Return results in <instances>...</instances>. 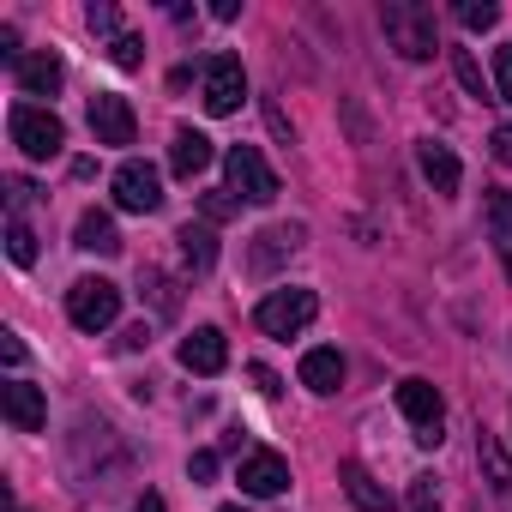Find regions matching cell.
Returning a JSON list of instances; mask_svg holds the SVG:
<instances>
[{"mask_svg": "<svg viewBox=\"0 0 512 512\" xmlns=\"http://www.w3.org/2000/svg\"><path fill=\"white\" fill-rule=\"evenodd\" d=\"M0 356H7V362H13V368H19V362H25V344H19V338H13V332H7V344H0Z\"/></svg>", "mask_w": 512, "mask_h": 512, "instance_id": "74e56055", "label": "cell"}, {"mask_svg": "<svg viewBox=\"0 0 512 512\" xmlns=\"http://www.w3.org/2000/svg\"><path fill=\"white\" fill-rule=\"evenodd\" d=\"M139 290H151V296H157V314H175V284H169L163 272H145V278H139Z\"/></svg>", "mask_w": 512, "mask_h": 512, "instance_id": "f1b7e54d", "label": "cell"}, {"mask_svg": "<svg viewBox=\"0 0 512 512\" xmlns=\"http://www.w3.org/2000/svg\"><path fill=\"white\" fill-rule=\"evenodd\" d=\"M302 223H272V229H260V235H253V272H278L284 260H290V253L302 247Z\"/></svg>", "mask_w": 512, "mask_h": 512, "instance_id": "7c38bea8", "label": "cell"}, {"mask_svg": "<svg viewBox=\"0 0 512 512\" xmlns=\"http://www.w3.org/2000/svg\"><path fill=\"white\" fill-rule=\"evenodd\" d=\"M217 512H241V506H217Z\"/></svg>", "mask_w": 512, "mask_h": 512, "instance_id": "60d3db41", "label": "cell"}, {"mask_svg": "<svg viewBox=\"0 0 512 512\" xmlns=\"http://www.w3.org/2000/svg\"><path fill=\"white\" fill-rule=\"evenodd\" d=\"M380 31H386V43H392L404 61H428V55L440 49L434 13L416 7V0H386V7H380Z\"/></svg>", "mask_w": 512, "mask_h": 512, "instance_id": "6da1fadb", "label": "cell"}, {"mask_svg": "<svg viewBox=\"0 0 512 512\" xmlns=\"http://www.w3.org/2000/svg\"><path fill=\"white\" fill-rule=\"evenodd\" d=\"M0 61H7V67H19L25 55H19V31L13 25H0Z\"/></svg>", "mask_w": 512, "mask_h": 512, "instance_id": "d6a6232c", "label": "cell"}, {"mask_svg": "<svg viewBox=\"0 0 512 512\" xmlns=\"http://www.w3.org/2000/svg\"><path fill=\"white\" fill-rule=\"evenodd\" d=\"M314 314H320V296L314 290H272L260 308H253V320H260L266 338H296Z\"/></svg>", "mask_w": 512, "mask_h": 512, "instance_id": "5b68a950", "label": "cell"}, {"mask_svg": "<svg viewBox=\"0 0 512 512\" xmlns=\"http://www.w3.org/2000/svg\"><path fill=\"white\" fill-rule=\"evenodd\" d=\"M458 25H464V31H494V25H500V7H494V0H464V7H458Z\"/></svg>", "mask_w": 512, "mask_h": 512, "instance_id": "cb8c5ba5", "label": "cell"}, {"mask_svg": "<svg viewBox=\"0 0 512 512\" xmlns=\"http://www.w3.org/2000/svg\"><path fill=\"white\" fill-rule=\"evenodd\" d=\"M476 458H482V470H488V488H494L500 512H512V458L500 452V440H494V434H476Z\"/></svg>", "mask_w": 512, "mask_h": 512, "instance_id": "e0dca14e", "label": "cell"}, {"mask_svg": "<svg viewBox=\"0 0 512 512\" xmlns=\"http://www.w3.org/2000/svg\"><path fill=\"white\" fill-rule=\"evenodd\" d=\"M13 512H25V506H13Z\"/></svg>", "mask_w": 512, "mask_h": 512, "instance_id": "b9f144b4", "label": "cell"}, {"mask_svg": "<svg viewBox=\"0 0 512 512\" xmlns=\"http://www.w3.org/2000/svg\"><path fill=\"white\" fill-rule=\"evenodd\" d=\"M338 482H344V494H350L362 512H386V506H392V494H386V488L356 464V458H350V464H338Z\"/></svg>", "mask_w": 512, "mask_h": 512, "instance_id": "d6986e66", "label": "cell"}, {"mask_svg": "<svg viewBox=\"0 0 512 512\" xmlns=\"http://www.w3.org/2000/svg\"><path fill=\"white\" fill-rule=\"evenodd\" d=\"M133 512H163V494H139V500H133Z\"/></svg>", "mask_w": 512, "mask_h": 512, "instance_id": "ab89813d", "label": "cell"}, {"mask_svg": "<svg viewBox=\"0 0 512 512\" xmlns=\"http://www.w3.org/2000/svg\"><path fill=\"white\" fill-rule=\"evenodd\" d=\"M7 127H13V145H19L31 163L55 157V151L67 145V127H61V115H55V109H37V103H19V109L7 115Z\"/></svg>", "mask_w": 512, "mask_h": 512, "instance_id": "3957f363", "label": "cell"}, {"mask_svg": "<svg viewBox=\"0 0 512 512\" xmlns=\"http://www.w3.org/2000/svg\"><path fill=\"white\" fill-rule=\"evenodd\" d=\"M73 247H85V253H121L115 217H109V211H85V217H79V229H73Z\"/></svg>", "mask_w": 512, "mask_h": 512, "instance_id": "44dd1931", "label": "cell"}, {"mask_svg": "<svg viewBox=\"0 0 512 512\" xmlns=\"http://www.w3.org/2000/svg\"><path fill=\"white\" fill-rule=\"evenodd\" d=\"M91 133H97V145H133V133H139L133 103L115 91H97L91 97Z\"/></svg>", "mask_w": 512, "mask_h": 512, "instance_id": "30bf717a", "label": "cell"}, {"mask_svg": "<svg viewBox=\"0 0 512 512\" xmlns=\"http://www.w3.org/2000/svg\"><path fill=\"white\" fill-rule=\"evenodd\" d=\"M302 386H308V392H320V398H326V392H338V386H344V356H338L332 344L308 350V356H302Z\"/></svg>", "mask_w": 512, "mask_h": 512, "instance_id": "2e32d148", "label": "cell"}, {"mask_svg": "<svg viewBox=\"0 0 512 512\" xmlns=\"http://www.w3.org/2000/svg\"><path fill=\"white\" fill-rule=\"evenodd\" d=\"M266 121H272V133H278V139H284V145H290V139H296V127H290V115H284V109H278V103H266Z\"/></svg>", "mask_w": 512, "mask_h": 512, "instance_id": "e575fe53", "label": "cell"}, {"mask_svg": "<svg viewBox=\"0 0 512 512\" xmlns=\"http://www.w3.org/2000/svg\"><path fill=\"white\" fill-rule=\"evenodd\" d=\"M223 175H229V193H241L247 205H272L278 199V169L253 145H229L223 151Z\"/></svg>", "mask_w": 512, "mask_h": 512, "instance_id": "7a4b0ae2", "label": "cell"}, {"mask_svg": "<svg viewBox=\"0 0 512 512\" xmlns=\"http://www.w3.org/2000/svg\"><path fill=\"white\" fill-rule=\"evenodd\" d=\"M121 344H127V350H145V344H151V326H145V320H139V326H127V338H121Z\"/></svg>", "mask_w": 512, "mask_h": 512, "instance_id": "8d00e7d4", "label": "cell"}, {"mask_svg": "<svg viewBox=\"0 0 512 512\" xmlns=\"http://www.w3.org/2000/svg\"><path fill=\"white\" fill-rule=\"evenodd\" d=\"M494 163L512 169V127H494Z\"/></svg>", "mask_w": 512, "mask_h": 512, "instance_id": "d590c367", "label": "cell"}, {"mask_svg": "<svg viewBox=\"0 0 512 512\" xmlns=\"http://www.w3.org/2000/svg\"><path fill=\"white\" fill-rule=\"evenodd\" d=\"M494 91H500V103H512V43L494 49Z\"/></svg>", "mask_w": 512, "mask_h": 512, "instance_id": "f546056e", "label": "cell"}, {"mask_svg": "<svg viewBox=\"0 0 512 512\" xmlns=\"http://www.w3.org/2000/svg\"><path fill=\"white\" fill-rule=\"evenodd\" d=\"M109 61H115V67H121V73H139V67H145V43H139V37H127V31H121V37H115V43H109Z\"/></svg>", "mask_w": 512, "mask_h": 512, "instance_id": "d4e9b609", "label": "cell"}, {"mask_svg": "<svg viewBox=\"0 0 512 512\" xmlns=\"http://www.w3.org/2000/svg\"><path fill=\"white\" fill-rule=\"evenodd\" d=\"M398 410H404V422L416 428L422 446H440V416H446L440 386H428V380H404V386H398Z\"/></svg>", "mask_w": 512, "mask_h": 512, "instance_id": "8992f818", "label": "cell"}, {"mask_svg": "<svg viewBox=\"0 0 512 512\" xmlns=\"http://www.w3.org/2000/svg\"><path fill=\"white\" fill-rule=\"evenodd\" d=\"M241 97H247L241 61H235V55H211V61H205V109H211V115H235Z\"/></svg>", "mask_w": 512, "mask_h": 512, "instance_id": "52a82bcc", "label": "cell"}, {"mask_svg": "<svg viewBox=\"0 0 512 512\" xmlns=\"http://www.w3.org/2000/svg\"><path fill=\"white\" fill-rule=\"evenodd\" d=\"M199 211H205V223H223V217H235V211H241V199L223 187V193H205V199H199Z\"/></svg>", "mask_w": 512, "mask_h": 512, "instance_id": "4316f807", "label": "cell"}, {"mask_svg": "<svg viewBox=\"0 0 512 512\" xmlns=\"http://www.w3.org/2000/svg\"><path fill=\"white\" fill-rule=\"evenodd\" d=\"M205 163H211V139H205V133H193V127H181V133L169 139V169H175L181 181H193Z\"/></svg>", "mask_w": 512, "mask_h": 512, "instance_id": "ac0fdd59", "label": "cell"}, {"mask_svg": "<svg viewBox=\"0 0 512 512\" xmlns=\"http://www.w3.org/2000/svg\"><path fill=\"white\" fill-rule=\"evenodd\" d=\"M416 163H422V175H428L434 193H458V175H464V169H458V157H452L440 139H422V145H416Z\"/></svg>", "mask_w": 512, "mask_h": 512, "instance_id": "9a60e30c", "label": "cell"}, {"mask_svg": "<svg viewBox=\"0 0 512 512\" xmlns=\"http://www.w3.org/2000/svg\"><path fill=\"white\" fill-rule=\"evenodd\" d=\"M253 380H260V392H266V398H278V374H272V368H253Z\"/></svg>", "mask_w": 512, "mask_h": 512, "instance_id": "f35d334b", "label": "cell"}, {"mask_svg": "<svg viewBox=\"0 0 512 512\" xmlns=\"http://www.w3.org/2000/svg\"><path fill=\"white\" fill-rule=\"evenodd\" d=\"M31 199H37V187H31V181H7V205H13V217H19Z\"/></svg>", "mask_w": 512, "mask_h": 512, "instance_id": "836d02e7", "label": "cell"}, {"mask_svg": "<svg viewBox=\"0 0 512 512\" xmlns=\"http://www.w3.org/2000/svg\"><path fill=\"white\" fill-rule=\"evenodd\" d=\"M109 187H115V205H121V211H139V217H145V211L163 205V181H157L151 163H121Z\"/></svg>", "mask_w": 512, "mask_h": 512, "instance_id": "ba28073f", "label": "cell"}, {"mask_svg": "<svg viewBox=\"0 0 512 512\" xmlns=\"http://www.w3.org/2000/svg\"><path fill=\"white\" fill-rule=\"evenodd\" d=\"M0 416H7L19 434H37L49 422V404H43V392L31 380H7V386H0Z\"/></svg>", "mask_w": 512, "mask_h": 512, "instance_id": "8fae6325", "label": "cell"}, {"mask_svg": "<svg viewBox=\"0 0 512 512\" xmlns=\"http://www.w3.org/2000/svg\"><path fill=\"white\" fill-rule=\"evenodd\" d=\"M235 482H241V494H260V500H272V494H284L290 488V464H284V452H247L241 458V470H235Z\"/></svg>", "mask_w": 512, "mask_h": 512, "instance_id": "9c48e42d", "label": "cell"}, {"mask_svg": "<svg viewBox=\"0 0 512 512\" xmlns=\"http://www.w3.org/2000/svg\"><path fill=\"white\" fill-rule=\"evenodd\" d=\"M482 211H488V235H494V247H500V260H512V193H506V187H488Z\"/></svg>", "mask_w": 512, "mask_h": 512, "instance_id": "7402d4cb", "label": "cell"}, {"mask_svg": "<svg viewBox=\"0 0 512 512\" xmlns=\"http://www.w3.org/2000/svg\"><path fill=\"white\" fill-rule=\"evenodd\" d=\"M7 253H13V266H31V260H37V235H31V223H25V217H13V223H7Z\"/></svg>", "mask_w": 512, "mask_h": 512, "instance_id": "603a6c76", "label": "cell"}, {"mask_svg": "<svg viewBox=\"0 0 512 512\" xmlns=\"http://www.w3.org/2000/svg\"><path fill=\"white\" fill-rule=\"evenodd\" d=\"M13 79H19V91H25V97H55V91H61V79H67V67H61V55L37 49V55H25V61L13 67Z\"/></svg>", "mask_w": 512, "mask_h": 512, "instance_id": "4fadbf2b", "label": "cell"}, {"mask_svg": "<svg viewBox=\"0 0 512 512\" xmlns=\"http://www.w3.org/2000/svg\"><path fill=\"white\" fill-rule=\"evenodd\" d=\"M115 314H121V290H115L109 278H79V284L67 290V320H73L79 332H109Z\"/></svg>", "mask_w": 512, "mask_h": 512, "instance_id": "277c9868", "label": "cell"}, {"mask_svg": "<svg viewBox=\"0 0 512 512\" xmlns=\"http://www.w3.org/2000/svg\"><path fill=\"white\" fill-rule=\"evenodd\" d=\"M223 362H229V344H223L217 326H199L193 338H181V368L187 374H223Z\"/></svg>", "mask_w": 512, "mask_h": 512, "instance_id": "5bb4252c", "label": "cell"}, {"mask_svg": "<svg viewBox=\"0 0 512 512\" xmlns=\"http://www.w3.org/2000/svg\"><path fill=\"white\" fill-rule=\"evenodd\" d=\"M187 476H193V482H211V476H217V452H193V458H187Z\"/></svg>", "mask_w": 512, "mask_h": 512, "instance_id": "1f68e13d", "label": "cell"}, {"mask_svg": "<svg viewBox=\"0 0 512 512\" xmlns=\"http://www.w3.org/2000/svg\"><path fill=\"white\" fill-rule=\"evenodd\" d=\"M175 241H181V260H187L199 278L217 266V235H211V223H181V235H175Z\"/></svg>", "mask_w": 512, "mask_h": 512, "instance_id": "ffe728a7", "label": "cell"}, {"mask_svg": "<svg viewBox=\"0 0 512 512\" xmlns=\"http://www.w3.org/2000/svg\"><path fill=\"white\" fill-rule=\"evenodd\" d=\"M452 73H458V85H464L470 97H482V67H476L470 49H452Z\"/></svg>", "mask_w": 512, "mask_h": 512, "instance_id": "484cf974", "label": "cell"}, {"mask_svg": "<svg viewBox=\"0 0 512 512\" xmlns=\"http://www.w3.org/2000/svg\"><path fill=\"white\" fill-rule=\"evenodd\" d=\"M85 25H91V31H97V37H109V43H115V37H121V31H115V25H121V19H115V7H109V0H91V13H85Z\"/></svg>", "mask_w": 512, "mask_h": 512, "instance_id": "83f0119b", "label": "cell"}, {"mask_svg": "<svg viewBox=\"0 0 512 512\" xmlns=\"http://www.w3.org/2000/svg\"><path fill=\"white\" fill-rule=\"evenodd\" d=\"M410 512H440V500H434V476H416V482H410Z\"/></svg>", "mask_w": 512, "mask_h": 512, "instance_id": "4dcf8cb0", "label": "cell"}]
</instances>
